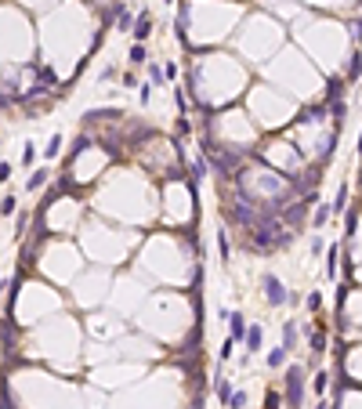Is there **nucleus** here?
Segmentation results:
<instances>
[{"label": "nucleus", "mask_w": 362, "mask_h": 409, "mask_svg": "<svg viewBox=\"0 0 362 409\" xmlns=\"http://www.w3.org/2000/svg\"><path fill=\"white\" fill-rule=\"evenodd\" d=\"M286 409H304V366L286 369Z\"/></svg>", "instance_id": "obj_1"}, {"label": "nucleus", "mask_w": 362, "mask_h": 409, "mask_svg": "<svg viewBox=\"0 0 362 409\" xmlns=\"http://www.w3.org/2000/svg\"><path fill=\"white\" fill-rule=\"evenodd\" d=\"M261 290H265V297H268L272 308H283V304L290 301V293H286V286L279 283V275H275V272H265L261 275Z\"/></svg>", "instance_id": "obj_2"}, {"label": "nucleus", "mask_w": 362, "mask_h": 409, "mask_svg": "<svg viewBox=\"0 0 362 409\" xmlns=\"http://www.w3.org/2000/svg\"><path fill=\"white\" fill-rule=\"evenodd\" d=\"M221 319L228 322V337L236 340V344H239V340L246 337V319H243V315H239V312H221Z\"/></svg>", "instance_id": "obj_3"}, {"label": "nucleus", "mask_w": 362, "mask_h": 409, "mask_svg": "<svg viewBox=\"0 0 362 409\" xmlns=\"http://www.w3.org/2000/svg\"><path fill=\"white\" fill-rule=\"evenodd\" d=\"M131 33H134V40H138V44H142V40H148V33H152V15H148V11H142V15L134 18V29H131Z\"/></svg>", "instance_id": "obj_4"}, {"label": "nucleus", "mask_w": 362, "mask_h": 409, "mask_svg": "<svg viewBox=\"0 0 362 409\" xmlns=\"http://www.w3.org/2000/svg\"><path fill=\"white\" fill-rule=\"evenodd\" d=\"M322 351H326V333H322V330H315V333H312V366L319 362Z\"/></svg>", "instance_id": "obj_5"}, {"label": "nucleus", "mask_w": 362, "mask_h": 409, "mask_svg": "<svg viewBox=\"0 0 362 409\" xmlns=\"http://www.w3.org/2000/svg\"><path fill=\"white\" fill-rule=\"evenodd\" d=\"M293 344H297V322L290 319V322H286V326H283V348H286V351H290V348H293Z\"/></svg>", "instance_id": "obj_6"}, {"label": "nucleus", "mask_w": 362, "mask_h": 409, "mask_svg": "<svg viewBox=\"0 0 362 409\" xmlns=\"http://www.w3.org/2000/svg\"><path fill=\"white\" fill-rule=\"evenodd\" d=\"M243 340H246L250 351H257V348H261V326H246V337Z\"/></svg>", "instance_id": "obj_7"}, {"label": "nucleus", "mask_w": 362, "mask_h": 409, "mask_svg": "<svg viewBox=\"0 0 362 409\" xmlns=\"http://www.w3.org/2000/svg\"><path fill=\"white\" fill-rule=\"evenodd\" d=\"M48 178H51V174H48V170H36V174H33V178H29V181H25V189H29V192H36V189H44V185H48Z\"/></svg>", "instance_id": "obj_8"}, {"label": "nucleus", "mask_w": 362, "mask_h": 409, "mask_svg": "<svg viewBox=\"0 0 362 409\" xmlns=\"http://www.w3.org/2000/svg\"><path fill=\"white\" fill-rule=\"evenodd\" d=\"M340 91H344V80L333 76V80H330V87H326V101H337V98H340Z\"/></svg>", "instance_id": "obj_9"}, {"label": "nucleus", "mask_w": 362, "mask_h": 409, "mask_svg": "<svg viewBox=\"0 0 362 409\" xmlns=\"http://www.w3.org/2000/svg\"><path fill=\"white\" fill-rule=\"evenodd\" d=\"M217 250H221V261H232V246H228V232H217Z\"/></svg>", "instance_id": "obj_10"}, {"label": "nucleus", "mask_w": 362, "mask_h": 409, "mask_svg": "<svg viewBox=\"0 0 362 409\" xmlns=\"http://www.w3.org/2000/svg\"><path fill=\"white\" fill-rule=\"evenodd\" d=\"M344 207H348V185H340V189H337V203L330 207V214H340Z\"/></svg>", "instance_id": "obj_11"}, {"label": "nucleus", "mask_w": 362, "mask_h": 409, "mask_svg": "<svg viewBox=\"0 0 362 409\" xmlns=\"http://www.w3.org/2000/svg\"><path fill=\"white\" fill-rule=\"evenodd\" d=\"M362 76V54L355 51V54H351V66H348V80H359Z\"/></svg>", "instance_id": "obj_12"}, {"label": "nucleus", "mask_w": 362, "mask_h": 409, "mask_svg": "<svg viewBox=\"0 0 362 409\" xmlns=\"http://www.w3.org/2000/svg\"><path fill=\"white\" fill-rule=\"evenodd\" d=\"M326 384H330V373H322V369H319V373L312 377V387H315V395H322V391H326Z\"/></svg>", "instance_id": "obj_13"}, {"label": "nucleus", "mask_w": 362, "mask_h": 409, "mask_svg": "<svg viewBox=\"0 0 362 409\" xmlns=\"http://www.w3.org/2000/svg\"><path fill=\"white\" fill-rule=\"evenodd\" d=\"M283 362H286V348H275L272 355H268V366H272V369H279Z\"/></svg>", "instance_id": "obj_14"}, {"label": "nucleus", "mask_w": 362, "mask_h": 409, "mask_svg": "<svg viewBox=\"0 0 362 409\" xmlns=\"http://www.w3.org/2000/svg\"><path fill=\"white\" fill-rule=\"evenodd\" d=\"M58 148H62V138L54 134L51 142H48V148H44V156H48V160H54V156H58Z\"/></svg>", "instance_id": "obj_15"}, {"label": "nucleus", "mask_w": 362, "mask_h": 409, "mask_svg": "<svg viewBox=\"0 0 362 409\" xmlns=\"http://www.w3.org/2000/svg\"><path fill=\"white\" fill-rule=\"evenodd\" d=\"M131 66H145V48H142V44H134V48H131Z\"/></svg>", "instance_id": "obj_16"}, {"label": "nucleus", "mask_w": 362, "mask_h": 409, "mask_svg": "<svg viewBox=\"0 0 362 409\" xmlns=\"http://www.w3.org/2000/svg\"><path fill=\"white\" fill-rule=\"evenodd\" d=\"M326 257H330V261H326V272L333 275V272H337V257H340V246H330V254H326Z\"/></svg>", "instance_id": "obj_17"}, {"label": "nucleus", "mask_w": 362, "mask_h": 409, "mask_svg": "<svg viewBox=\"0 0 362 409\" xmlns=\"http://www.w3.org/2000/svg\"><path fill=\"white\" fill-rule=\"evenodd\" d=\"M217 398L228 406V398H232V384H228V380H217Z\"/></svg>", "instance_id": "obj_18"}, {"label": "nucleus", "mask_w": 362, "mask_h": 409, "mask_svg": "<svg viewBox=\"0 0 362 409\" xmlns=\"http://www.w3.org/2000/svg\"><path fill=\"white\" fill-rule=\"evenodd\" d=\"M304 304H308L312 312H319V308H322V293H319V290H315V293H308V297H304Z\"/></svg>", "instance_id": "obj_19"}, {"label": "nucleus", "mask_w": 362, "mask_h": 409, "mask_svg": "<svg viewBox=\"0 0 362 409\" xmlns=\"http://www.w3.org/2000/svg\"><path fill=\"white\" fill-rule=\"evenodd\" d=\"M228 406H232V409H243V406H246V391H232Z\"/></svg>", "instance_id": "obj_20"}, {"label": "nucleus", "mask_w": 362, "mask_h": 409, "mask_svg": "<svg viewBox=\"0 0 362 409\" xmlns=\"http://www.w3.org/2000/svg\"><path fill=\"white\" fill-rule=\"evenodd\" d=\"M131 25H134L131 11H123V7H120V29H131Z\"/></svg>", "instance_id": "obj_21"}, {"label": "nucleus", "mask_w": 362, "mask_h": 409, "mask_svg": "<svg viewBox=\"0 0 362 409\" xmlns=\"http://www.w3.org/2000/svg\"><path fill=\"white\" fill-rule=\"evenodd\" d=\"M0 409H18V406H15V395H11V387H7V384H4V406H0Z\"/></svg>", "instance_id": "obj_22"}, {"label": "nucleus", "mask_w": 362, "mask_h": 409, "mask_svg": "<svg viewBox=\"0 0 362 409\" xmlns=\"http://www.w3.org/2000/svg\"><path fill=\"white\" fill-rule=\"evenodd\" d=\"M232 348H236V340H225V344H221V362H225V359H232Z\"/></svg>", "instance_id": "obj_23"}, {"label": "nucleus", "mask_w": 362, "mask_h": 409, "mask_svg": "<svg viewBox=\"0 0 362 409\" xmlns=\"http://www.w3.org/2000/svg\"><path fill=\"white\" fill-rule=\"evenodd\" d=\"M138 98H142V105H148V98H152V87H148V83H142V87H138Z\"/></svg>", "instance_id": "obj_24"}, {"label": "nucleus", "mask_w": 362, "mask_h": 409, "mask_svg": "<svg viewBox=\"0 0 362 409\" xmlns=\"http://www.w3.org/2000/svg\"><path fill=\"white\" fill-rule=\"evenodd\" d=\"M15 210V196H4L0 199V214H11Z\"/></svg>", "instance_id": "obj_25"}, {"label": "nucleus", "mask_w": 362, "mask_h": 409, "mask_svg": "<svg viewBox=\"0 0 362 409\" xmlns=\"http://www.w3.org/2000/svg\"><path fill=\"white\" fill-rule=\"evenodd\" d=\"M265 409H279V395H275V391L265 395Z\"/></svg>", "instance_id": "obj_26"}, {"label": "nucleus", "mask_w": 362, "mask_h": 409, "mask_svg": "<svg viewBox=\"0 0 362 409\" xmlns=\"http://www.w3.org/2000/svg\"><path fill=\"white\" fill-rule=\"evenodd\" d=\"M355 225H359V210L348 214V236H355Z\"/></svg>", "instance_id": "obj_27"}, {"label": "nucleus", "mask_w": 362, "mask_h": 409, "mask_svg": "<svg viewBox=\"0 0 362 409\" xmlns=\"http://www.w3.org/2000/svg\"><path fill=\"white\" fill-rule=\"evenodd\" d=\"M148 80L160 83V80H163V69H160V66H148Z\"/></svg>", "instance_id": "obj_28"}, {"label": "nucleus", "mask_w": 362, "mask_h": 409, "mask_svg": "<svg viewBox=\"0 0 362 409\" xmlns=\"http://www.w3.org/2000/svg\"><path fill=\"white\" fill-rule=\"evenodd\" d=\"M163 76L174 80V76H178V66H174V62H167V66H163Z\"/></svg>", "instance_id": "obj_29"}, {"label": "nucleus", "mask_w": 362, "mask_h": 409, "mask_svg": "<svg viewBox=\"0 0 362 409\" xmlns=\"http://www.w3.org/2000/svg\"><path fill=\"white\" fill-rule=\"evenodd\" d=\"M326 217H330V207H319V210H315V225H322Z\"/></svg>", "instance_id": "obj_30"}, {"label": "nucleus", "mask_w": 362, "mask_h": 409, "mask_svg": "<svg viewBox=\"0 0 362 409\" xmlns=\"http://www.w3.org/2000/svg\"><path fill=\"white\" fill-rule=\"evenodd\" d=\"M11 101H15V98L7 95V91H0V109H11Z\"/></svg>", "instance_id": "obj_31"}, {"label": "nucleus", "mask_w": 362, "mask_h": 409, "mask_svg": "<svg viewBox=\"0 0 362 409\" xmlns=\"http://www.w3.org/2000/svg\"><path fill=\"white\" fill-rule=\"evenodd\" d=\"M33 160H36V152H33V148H29V145H25V152H22V163H25V167H29Z\"/></svg>", "instance_id": "obj_32"}, {"label": "nucleus", "mask_w": 362, "mask_h": 409, "mask_svg": "<svg viewBox=\"0 0 362 409\" xmlns=\"http://www.w3.org/2000/svg\"><path fill=\"white\" fill-rule=\"evenodd\" d=\"M11 178V163H0V181H7Z\"/></svg>", "instance_id": "obj_33"}, {"label": "nucleus", "mask_w": 362, "mask_h": 409, "mask_svg": "<svg viewBox=\"0 0 362 409\" xmlns=\"http://www.w3.org/2000/svg\"><path fill=\"white\" fill-rule=\"evenodd\" d=\"M315 409H330V406H326V402H322V398H319V406H315Z\"/></svg>", "instance_id": "obj_34"}, {"label": "nucleus", "mask_w": 362, "mask_h": 409, "mask_svg": "<svg viewBox=\"0 0 362 409\" xmlns=\"http://www.w3.org/2000/svg\"><path fill=\"white\" fill-rule=\"evenodd\" d=\"M359 152H362V138H359Z\"/></svg>", "instance_id": "obj_35"}]
</instances>
